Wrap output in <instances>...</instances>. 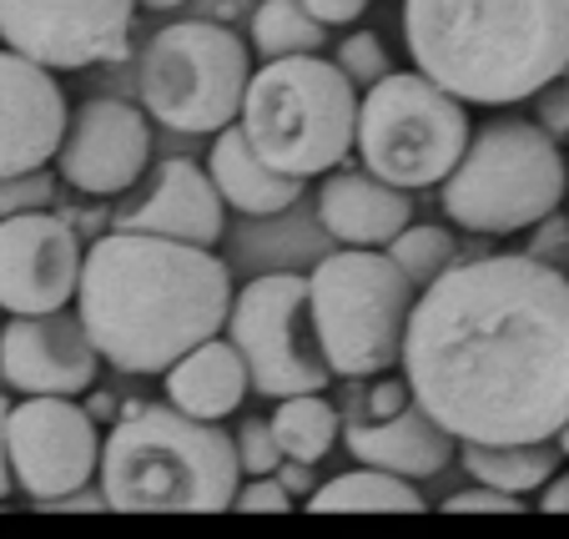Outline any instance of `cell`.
Segmentation results:
<instances>
[{"label": "cell", "mask_w": 569, "mask_h": 539, "mask_svg": "<svg viewBox=\"0 0 569 539\" xmlns=\"http://www.w3.org/2000/svg\"><path fill=\"white\" fill-rule=\"evenodd\" d=\"M398 363L459 443L555 439L569 419V272L529 252L449 262L413 298Z\"/></svg>", "instance_id": "obj_1"}, {"label": "cell", "mask_w": 569, "mask_h": 539, "mask_svg": "<svg viewBox=\"0 0 569 539\" xmlns=\"http://www.w3.org/2000/svg\"><path fill=\"white\" fill-rule=\"evenodd\" d=\"M71 302L101 363L167 373L187 348L222 333L232 272L212 248L117 227L81 252Z\"/></svg>", "instance_id": "obj_2"}, {"label": "cell", "mask_w": 569, "mask_h": 539, "mask_svg": "<svg viewBox=\"0 0 569 539\" xmlns=\"http://www.w3.org/2000/svg\"><path fill=\"white\" fill-rule=\"evenodd\" d=\"M403 41L463 107H515L569 71V0H403Z\"/></svg>", "instance_id": "obj_3"}, {"label": "cell", "mask_w": 569, "mask_h": 539, "mask_svg": "<svg viewBox=\"0 0 569 539\" xmlns=\"http://www.w3.org/2000/svg\"><path fill=\"white\" fill-rule=\"evenodd\" d=\"M101 499L121 515H217L232 509L242 465L217 419H192L177 403H127L101 439Z\"/></svg>", "instance_id": "obj_4"}, {"label": "cell", "mask_w": 569, "mask_h": 539, "mask_svg": "<svg viewBox=\"0 0 569 539\" xmlns=\"http://www.w3.org/2000/svg\"><path fill=\"white\" fill-rule=\"evenodd\" d=\"M358 87L328 56H272L248 76L237 127L248 147L282 177H322L348 162Z\"/></svg>", "instance_id": "obj_5"}, {"label": "cell", "mask_w": 569, "mask_h": 539, "mask_svg": "<svg viewBox=\"0 0 569 539\" xmlns=\"http://www.w3.org/2000/svg\"><path fill=\"white\" fill-rule=\"evenodd\" d=\"M569 167L559 141L539 121L505 117L483 131H469L463 157L439 182V202L449 222L489 238L529 232L539 217L565 207Z\"/></svg>", "instance_id": "obj_6"}, {"label": "cell", "mask_w": 569, "mask_h": 539, "mask_svg": "<svg viewBox=\"0 0 569 539\" xmlns=\"http://www.w3.org/2000/svg\"><path fill=\"white\" fill-rule=\"evenodd\" d=\"M308 308L328 368L338 378H373L398 363L413 282L388 252L343 248L308 272Z\"/></svg>", "instance_id": "obj_7"}, {"label": "cell", "mask_w": 569, "mask_h": 539, "mask_svg": "<svg viewBox=\"0 0 569 539\" xmlns=\"http://www.w3.org/2000/svg\"><path fill=\"white\" fill-rule=\"evenodd\" d=\"M463 147H469V111L423 71H388L358 97V162L403 192L439 187Z\"/></svg>", "instance_id": "obj_8"}, {"label": "cell", "mask_w": 569, "mask_h": 539, "mask_svg": "<svg viewBox=\"0 0 569 539\" xmlns=\"http://www.w3.org/2000/svg\"><path fill=\"white\" fill-rule=\"evenodd\" d=\"M248 46L217 21H172L141 46V101L147 117L187 137H212L237 121L248 91Z\"/></svg>", "instance_id": "obj_9"}, {"label": "cell", "mask_w": 569, "mask_h": 539, "mask_svg": "<svg viewBox=\"0 0 569 539\" xmlns=\"http://www.w3.org/2000/svg\"><path fill=\"white\" fill-rule=\"evenodd\" d=\"M227 338L248 363V383L262 399L328 389V353L318 343L308 308V278L298 272H262L227 302Z\"/></svg>", "instance_id": "obj_10"}, {"label": "cell", "mask_w": 569, "mask_h": 539, "mask_svg": "<svg viewBox=\"0 0 569 539\" xmlns=\"http://www.w3.org/2000/svg\"><path fill=\"white\" fill-rule=\"evenodd\" d=\"M6 453H11L16 489L46 505L97 479L101 433L87 403L66 393H26V403H11L6 413Z\"/></svg>", "instance_id": "obj_11"}, {"label": "cell", "mask_w": 569, "mask_h": 539, "mask_svg": "<svg viewBox=\"0 0 569 539\" xmlns=\"http://www.w3.org/2000/svg\"><path fill=\"white\" fill-rule=\"evenodd\" d=\"M137 0H0V41L51 71L121 61Z\"/></svg>", "instance_id": "obj_12"}, {"label": "cell", "mask_w": 569, "mask_h": 539, "mask_svg": "<svg viewBox=\"0 0 569 539\" xmlns=\"http://www.w3.org/2000/svg\"><path fill=\"white\" fill-rule=\"evenodd\" d=\"M56 172L87 197H117L141 182L151 167V127L137 107L117 97H97L71 111L66 137L56 147Z\"/></svg>", "instance_id": "obj_13"}, {"label": "cell", "mask_w": 569, "mask_h": 539, "mask_svg": "<svg viewBox=\"0 0 569 539\" xmlns=\"http://www.w3.org/2000/svg\"><path fill=\"white\" fill-rule=\"evenodd\" d=\"M81 232L56 212L0 217V308L6 313H56L76 298Z\"/></svg>", "instance_id": "obj_14"}, {"label": "cell", "mask_w": 569, "mask_h": 539, "mask_svg": "<svg viewBox=\"0 0 569 539\" xmlns=\"http://www.w3.org/2000/svg\"><path fill=\"white\" fill-rule=\"evenodd\" d=\"M101 353L81 318L66 308L56 313H11L0 328V378L16 393H87L97 383Z\"/></svg>", "instance_id": "obj_15"}, {"label": "cell", "mask_w": 569, "mask_h": 539, "mask_svg": "<svg viewBox=\"0 0 569 539\" xmlns=\"http://www.w3.org/2000/svg\"><path fill=\"white\" fill-rule=\"evenodd\" d=\"M66 121L71 111L51 66L6 46L0 51V177L51 162L66 137Z\"/></svg>", "instance_id": "obj_16"}, {"label": "cell", "mask_w": 569, "mask_h": 539, "mask_svg": "<svg viewBox=\"0 0 569 539\" xmlns=\"http://www.w3.org/2000/svg\"><path fill=\"white\" fill-rule=\"evenodd\" d=\"M222 222H227V202L217 197L207 167L192 162V157L161 162L151 172L147 192L117 212V227H127V232H157V238L197 242V248H212L222 238Z\"/></svg>", "instance_id": "obj_17"}, {"label": "cell", "mask_w": 569, "mask_h": 539, "mask_svg": "<svg viewBox=\"0 0 569 539\" xmlns=\"http://www.w3.org/2000/svg\"><path fill=\"white\" fill-rule=\"evenodd\" d=\"M343 443L358 453V465L403 475V479H413V485L433 479L453 459V449H459V439L413 399L403 403L393 419H348Z\"/></svg>", "instance_id": "obj_18"}, {"label": "cell", "mask_w": 569, "mask_h": 539, "mask_svg": "<svg viewBox=\"0 0 569 539\" xmlns=\"http://www.w3.org/2000/svg\"><path fill=\"white\" fill-rule=\"evenodd\" d=\"M318 222L348 248H383L413 222V197L373 172H322Z\"/></svg>", "instance_id": "obj_19"}, {"label": "cell", "mask_w": 569, "mask_h": 539, "mask_svg": "<svg viewBox=\"0 0 569 539\" xmlns=\"http://www.w3.org/2000/svg\"><path fill=\"white\" fill-rule=\"evenodd\" d=\"M207 177H212L217 197L242 217H278L302 197V177H282L262 162L248 147L242 127L227 121L222 131H212V151H207Z\"/></svg>", "instance_id": "obj_20"}, {"label": "cell", "mask_w": 569, "mask_h": 539, "mask_svg": "<svg viewBox=\"0 0 569 539\" xmlns=\"http://www.w3.org/2000/svg\"><path fill=\"white\" fill-rule=\"evenodd\" d=\"M242 399H248V363L232 348V338H202L167 368V403H177L192 419L222 423Z\"/></svg>", "instance_id": "obj_21"}, {"label": "cell", "mask_w": 569, "mask_h": 539, "mask_svg": "<svg viewBox=\"0 0 569 539\" xmlns=\"http://www.w3.org/2000/svg\"><path fill=\"white\" fill-rule=\"evenodd\" d=\"M459 465L469 469L473 485L505 489V495L525 499L529 489H545L549 475L559 469V443L555 439H529V443H459Z\"/></svg>", "instance_id": "obj_22"}, {"label": "cell", "mask_w": 569, "mask_h": 539, "mask_svg": "<svg viewBox=\"0 0 569 539\" xmlns=\"http://www.w3.org/2000/svg\"><path fill=\"white\" fill-rule=\"evenodd\" d=\"M312 515H419L423 495L413 489V479L388 475V469H348V475L328 479V485H312L308 495Z\"/></svg>", "instance_id": "obj_23"}, {"label": "cell", "mask_w": 569, "mask_h": 539, "mask_svg": "<svg viewBox=\"0 0 569 539\" xmlns=\"http://www.w3.org/2000/svg\"><path fill=\"white\" fill-rule=\"evenodd\" d=\"M268 423H272V439H278L282 459H302V465L328 459L333 443H338V433H343V419H338L333 403L322 399V389L278 399V409H272Z\"/></svg>", "instance_id": "obj_24"}, {"label": "cell", "mask_w": 569, "mask_h": 539, "mask_svg": "<svg viewBox=\"0 0 569 539\" xmlns=\"http://www.w3.org/2000/svg\"><path fill=\"white\" fill-rule=\"evenodd\" d=\"M322 46H328V26H322L302 0H262L258 16H252V51H258L262 61L322 51Z\"/></svg>", "instance_id": "obj_25"}, {"label": "cell", "mask_w": 569, "mask_h": 539, "mask_svg": "<svg viewBox=\"0 0 569 539\" xmlns=\"http://www.w3.org/2000/svg\"><path fill=\"white\" fill-rule=\"evenodd\" d=\"M383 252L403 268V278H409L413 288H423V282H433L453 258H459V242H453V232H443V227L409 222L403 232H393V238L383 242Z\"/></svg>", "instance_id": "obj_26"}, {"label": "cell", "mask_w": 569, "mask_h": 539, "mask_svg": "<svg viewBox=\"0 0 569 539\" xmlns=\"http://www.w3.org/2000/svg\"><path fill=\"white\" fill-rule=\"evenodd\" d=\"M51 202H56V172H51V162L31 167V172L0 177V217L41 212V207H51Z\"/></svg>", "instance_id": "obj_27"}, {"label": "cell", "mask_w": 569, "mask_h": 539, "mask_svg": "<svg viewBox=\"0 0 569 539\" xmlns=\"http://www.w3.org/2000/svg\"><path fill=\"white\" fill-rule=\"evenodd\" d=\"M338 71L353 81V87H373L378 76H388L393 66H388V46L378 41L373 31H353L343 46H338Z\"/></svg>", "instance_id": "obj_28"}, {"label": "cell", "mask_w": 569, "mask_h": 539, "mask_svg": "<svg viewBox=\"0 0 569 539\" xmlns=\"http://www.w3.org/2000/svg\"><path fill=\"white\" fill-rule=\"evenodd\" d=\"M237 465H242V475H272L282 459L278 439H272V423L268 419H248L242 429H237Z\"/></svg>", "instance_id": "obj_29"}, {"label": "cell", "mask_w": 569, "mask_h": 539, "mask_svg": "<svg viewBox=\"0 0 569 539\" xmlns=\"http://www.w3.org/2000/svg\"><path fill=\"white\" fill-rule=\"evenodd\" d=\"M409 383L393 373H373V383H368V393H358L353 409H348V419H393L403 403H409Z\"/></svg>", "instance_id": "obj_30"}, {"label": "cell", "mask_w": 569, "mask_h": 539, "mask_svg": "<svg viewBox=\"0 0 569 539\" xmlns=\"http://www.w3.org/2000/svg\"><path fill=\"white\" fill-rule=\"evenodd\" d=\"M292 505L298 499L278 485V475H248V485H237L232 499V509H242V515H292Z\"/></svg>", "instance_id": "obj_31"}, {"label": "cell", "mask_w": 569, "mask_h": 539, "mask_svg": "<svg viewBox=\"0 0 569 539\" xmlns=\"http://www.w3.org/2000/svg\"><path fill=\"white\" fill-rule=\"evenodd\" d=\"M443 509H449V515H525V499L479 485V489H463V495H449Z\"/></svg>", "instance_id": "obj_32"}, {"label": "cell", "mask_w": 569, "mask_h": 539, "mask_svg": "<svg viewBox=\"0 0 569 539\" xmlns=\"http://www.w3.org/2000/svg\"><path fill=\"white\" fill-rule=\"evenodd\" d=\"M535 111H539V127L555 141L569 137V71H559L549 87L535 91Z\"/></svg>", "instance_id": "obj_33"}, {"label": "cell", "mask_w": 569, "mask_h": 539, "mask_svg": "<svg viewBox=\"0 0 569 539\" xmlns=\"http://www.w3.org/2000/svg\"><path fill=\"white\" fill-rule=\"evenodd\" d=\"M529 232H535L529 238V258L555 262V268H559V258H569V217H559V207L549 217H539Z\"/></svg>", "instance_id": "obj_34"}, {"label": "cell", "mask_w": 569, "mask_h": 539, "mask_svg": "<svg viewBox=\"0 0 569 539\" xmlns=\"http://www.w3.org/2000/svg\"><path fill=\"white\" fill-rule=\"evenodd\" d=\"M322 26H353L358 16L368 11V0H302Z\"/></svg>", "instance_id": "obj_35"}, {"label": "cell", "mask_w": 569, "mask_h": 539, "mask_svg": "<svg viewBox=\"0 0 569 539\" xmlns=\"http://www.w3.org/2000/svg\"><path fill=\"white\" fill-rule=\"evenodd\" d=\"M272 475H278V485L288 489L292 499L312 495V465H302V459H278V469H272Z\"/></svg>", "instance_id": "obj_36"}, {"label": "cell", "mask_w": 569, "mask_h": 539, "mask_svg": "<svg viewBox=\"0 0 569 539\" xmlns=\"http://www.w3.org/2000/svg\"><path fill=\"white\" fill-rule=\"evenodd\" d=\"M539 509H545V515H569V475H549V485L539 489Z\"/></svg>", "instance_id": "obj_37"}, {"label": "cell", "mask_w": 569, "mask_h": 539, "mask_svg": "<svg viewBox=\"0 0 569 539\" xmlns=\"http://www.w3.org/2000/svg\"><path fill=\"white\" fill-rule=\"evenodd\" d=\"M6 413H11V403L0 399V499L16 489V479H11V453H6Z\"/></svg>", "instance_id": "obj_38"}, {"label": "cell", "mask_w": 569, "mask_h": 539, "mask_svg": "<svg viewBox=\"0 0 569 539\" xmlns=\"http://www.w3.org/2000/svg\"><path fill=\"white\" fill-rule=\"evenodd\" d=\"M87 413H91L97 423H117V399H111V393H91Z\"/></svg>", "instance_id": "obj_39"}, {"label": "cell", "mask_w": 569, "mask_h": 539, "mask_svg": "<svg viewBox=\"0 0 569 539\" xmlns=\"http://www.w3.org/2000/svg\"><path fill=\"white\" fill-rule=\"evenodd\" d=\"M187 0H137V11H177Z\"/></svg>", "instance_id": "obj_40"}, {"label": "cell", "mask_w": 569, "mask_h": 539, "mask_svg": "<svg viewBox=\"0 0 569 539\" xmlns=\"http://www.w3.org/2000/svg\"><path fill=\"white\" fill-rule=\"evenodd\" d=\"M555 443H559V453H565V459H569V419H565V429L555 433Z\"/></svg>", "instance_id": "obj_41"}, {"label": "cell", "mask_w": 569, "mask_h": 539, "mask_svg": "<svg viewBox=\"0 0 569 539\" xmlns=\"http://www.w3.org/2000/svg\"><path fill=\"white\" fill-rule=\"evenodd\" d=\"M565 167H569V162H565ZM565 197H569V187H565Z\"/></svg>", "instance_id": "obj_42"}]
</instances>
